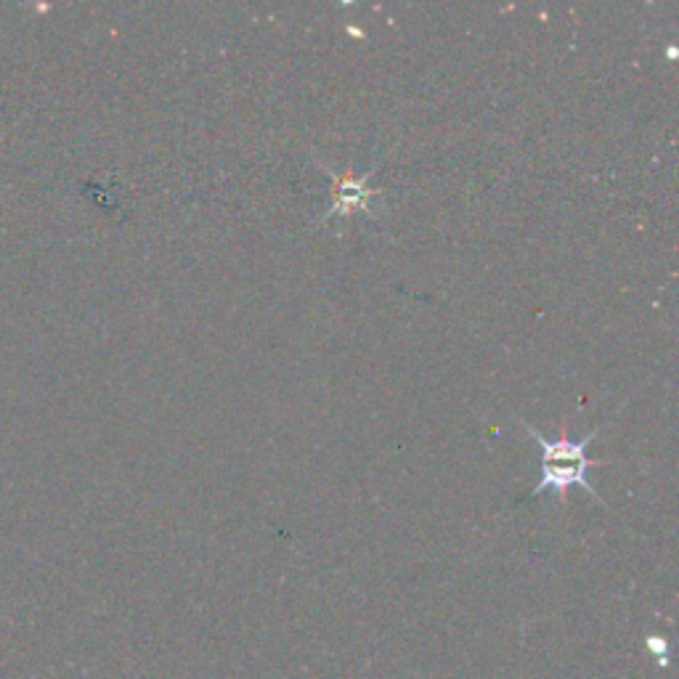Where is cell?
I'll return each mask as SVG.
<instances>
[{"label":"cell","mask_w":679,"mask_h":679,"mask_svg":"<svg viewBox=\"0 0 679 679\" xmlns=\"http://www.w3.org/2000/svg\"><path fill=\"white\" fill-rule=\"evenodd\" d=\"M523 430H526L531 438H534L539 446H542V481L536 483V489L528 494V499H536L542 494H555L560 502H565L568 489L579 486V489L587 491L589 496H597V491L592 489V483L587 481V473L592 462L587 457V446L595 441V433H587L579 441H573L568 435L563 438H555V441H547L539 430H534L528 422H520Z\"/></svg>","instance_id":"obj_1"},{"label":"cell","mask_w":679,"mask_h":679,"mask_svg":"<svg viewBox=\"0 0 679 679\" xmlns=\"http://www.w3.org/2000/svg\"><path fill=\"white\" fill-rule=\"evenodd\" d=\"M329 176L335 181V186H332V199L335 202L329 207V213L324 215V221H329V218H351L356 210L372 215V199L377 197V191L369 189L372 170H367L364 176L353 178H340L335 170H329Z\"/></svg>","instance_id":"obj_2"}]
</instances>
